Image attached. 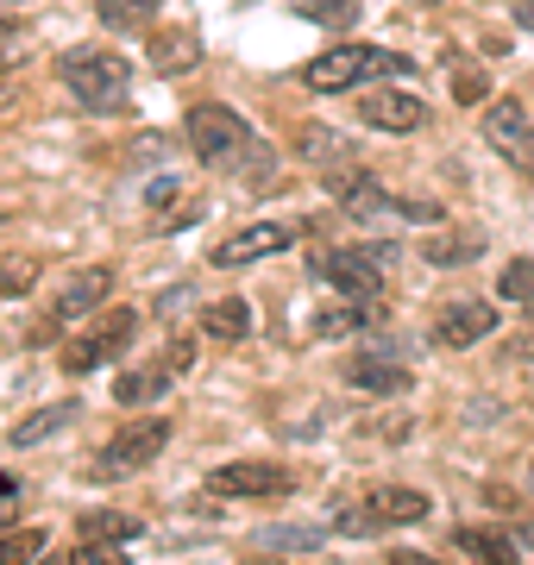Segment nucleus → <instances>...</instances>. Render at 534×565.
Masks as SVG:
<instances>
[{
  "instance_id": "1",
  "label": "nucleus",
  "mask_w": 534,
  "mask_h": 565,
  "mask_svg": "<svg viewBox=\"0 0 534 565\" xmlns=\"http://www.w3.org/2000/svg\"><path fill=\"white\" fill-rule=\"evenodd\" d=\"M57 82L88 107V114H126L132 107V63L102 44H76L57 57Z\"/></svg>"
},
{
  "instance_id": "2",
  "label": "nucleus",
  "mask_w": 534,
  "mask_h": 565,
  "mask_svg": "<svg viewBox=\"0 0 534 565\" xmlns=\"http://www.w3.org/2000/svg\"><path fill=\"white\" fill-rule=\"evenodd\" d=\"M371 76H409V57L377 51V44H333L314 63H302V88L309 95H340V88H359Z\"/></svg>"
},
{
  "instance_id": "3",
  "label": "nucleus",
  "mask_w": 534,
  "mask_h": 565,
  "mask_svg": "<svg viewBox=\"0 0 534 565\" xmlns=\"http://www.w3.org/2000/svg\"><path fill=\"white\" fill-rule=\"evenodd\" d=\"M246 145H252V126L239 120L233 107H221V102L189 107V151L202 163H233Z\"/></svg>"
},
{
  "instance_id": "4",
  "label": "nucleus",
  "mask_w": 534,
  "mask_h": 565,
  "mask_svg": "<svg viewBox=\"0 0 534 565\" xmlns=\"http://www.w3.org/2000/svg\"><path fill=\"white\" fill-rule=\"evenodd\" d=\"M132 327H139V315H132V308H120V315H107L102 327L76 333V340L63 345V371H70V377H83V371H95V364L120 359L126 345H132Z\"/></svg>"
},
{
  "instance_id": "5",
  "label": "nucleus",
  "mask_w": 534,
  "mask_h": 565,
  "mask_svg": "<svg viewBox=\"0 0 534 565\" xmlns=\"http://www.w3.org/2000/svg\"><path fill=\"white\" fill-rule=\"evenodd\" d=\"M207 490H214V497H239V503H252V497H284L289 471L270 465V459H233L207 478Z\"/></svg>"
},
{
  "instance_id": "6",
  "label": "nucleus",
  "mask_w": 534,
  "mask_h": 565,
  "mask_svg": "<svg viewBox=\"0 0 534 565\" xmlns=\"http://www.w3.org/2000/svg\"><path fill=\"white\" fill-rule=\"evenodd\" d=\"M321 277L340 289V302H377L384 296V264L371 258V252H328Z\"/></svg>"
},
{
  "instance_id": "7",
  "label": "nucleus",
  "mask_w": 534,
  "mask_h": 565,
  "mask_svg": "<svg viewBox=\"0 0 534 565\" xmlns=\"http://www.w3.org/2000/svg\"><path fill=\"white\" fill-rule=\"evenodd\" d=\"M164 446H170V422L145 415V422L120 427V434L102 446V471H132V465H151L158 452H164Z\"/></svg>"
},
{
  "instance_id": "8",
  "label": "nucleus",
  "mask_w": 534,
  "mask_h": 565,
  "mask_svg": "<svg viewBox=\"0 0 534 565\" xmlns=\"http://www.w3.org/2000/svg\"><path fill=\"white\" fill-rule=\"evenodd\" d=\"M484 139H491V151H503L515 170H534V126H528V107L522 102H491Z\"/></svg>"
},
{
  "instance_id": "9",
  "label": "nucleus",
  "mask_w": 534,
  "mask_h": 565,
  "mask_svg": "<svg viewBox=\"0 0 534 565\" xmlns=\"http://www.w3.org/2000/svg\"><path fill=\"white\" fill-rule=\"evenodd\" d=\"M289 245H296V233H289V226L258 221V226H239L233 239H221V245H214V264H221V270H239V264L277 258V252H289Z\"/></svg>"
},
{
  "instance_id": "10",
  "label": "nucleus",
  "mask_w": 534,
  "mask_h": 565,
  "mask_svg": "<svg viewBox=\"0 0 534 565\" xmlns=\"http://www.w3.org/2000/svg\"><path fill=\"white\" fill-rule=\"evenodd\" d=\"M359 120L371 132H421L428 126V107L415 102V95H403V88H377V95L359 102Z\"/></svg>"
},
{
  "instance_id": "11",
  "label": "nucleus",
  "mask_w": 534,
  "mask_h": 565,
  "mask_svg": "<svg viewBox=\"0 0 534 565\" xmlns=\"http://www.w3.org/2000/svg\"><path fill=\"white\" fill-rule=\"evenodd\" d=\"M484 333H496L491 302H452V308H440V321H434V340L447 345V352H466V345H478Z\"/></svg>"
},
{
  "instance_id": "12",
  "label": "nucleus",
  "mask_w": 534,
  "mask_h": 565,
  "mask_svg": "<svg viewBox=\"0 0 534 565\" xmlns=\"http://www.w3.org/2000/svg\"><path fill=\"white\" fill-rule=\"evenodd\" d=\"M107 289H114V270H107V264H88V270H76L70 282H57L51 315H57V321H83L88 308L107 302Z\"/></svg>"
},
{
  "instance_id": "13",
  "label": "nucleus",
  "mask_w": 534,
  "mask_h": 565,
  "mask_svg": "<svg viewBox=\"0 0 534 565\" xmlns=\"http://www.w3.org/2000/svg\"><path fill=\"white\" fill-rule=\"evenodd\" d=\"M145 57H151L158 76H189V70L202 63V39H195L189 25H158L151 44H145Z\"/></svg>"
},
{
  "instance_id": "14",
  "label": "nucleus",
  "mask_w": 534,
  "mask_h": 565,
  "mask_svg": "<svg viewBox=\"0 0 534 565\" xmlns=\"http://www.w3.org/2000/svg\"><path fill=\"white\" fill-rule=\"evenodd\" d=\"M346 384L365 390V396H403L409 390V371L391 359H377V352H359V359L346 364Z\"/></svg>"
},
{
  "instance_id": "15",
  "label": "nucleus",
  "mask_w": 534,
  "mask_h": 565,
  "mask_svg": "<svg viewBox=\"0 0 534 565\" xmlns=\"http://www.w3.org/2000/svg\"><path fill=\"white\" fill-rule=\"evenodd\" d=\"M164 390H170L164 364H139V371H126L120 384H114V403H120V408H145V403H158Z\"/></svg>"
},
{
  "instance_id": "16",
  "label": "nucleus",
  "mask_w": 534,
  "mask_h": 565,
  "mask_svg": "<svg viewBox=\"0 0 534 565\" xmlns=\"http://www.w3.org/2000/svg\"><path fill=\"white\" fill-rule=\"evenodd\" d=\"M202 333H214V340H246V333H252V308L239 302V296L207 302L202 308Z\"/></svg>"
},
{
  "instance_id": "17",
  "label": "nucleus",
  "mask_w": 534,
  "mask_h": 565,
  "mask_svg": "<svg viewBox=\"0 0 534 565\" xmlns=\"http://www.w3.org/2000/svg\"><path fill=\"white\" fill-rule=\"evenodd\" d=\"M76 415H83L76 403H51V408H39V415H25V422L13 427V446H39V440H51L57 427H76Z\"/></svg>"
},
{
  "instance_id": "18",
  "label": "nucleus",
  "mask_w": 534,
  "mask_h": 565,
  "mask_svg": "<svg viewBox=\"0 0 534 565\" xmlns=\"http://www.w3.org/2000/svg\"><path fill=\"white\" fill-rule=\"evenodd\" d=\"M452 541L466 546L478 565H515V541L510 534H496V527H459Z\"/></svg>"
},
{
  "instance_id": "19",
  "label": "nucleus",
  "mask_w": 534,
  "mask_h": 565,
  "mask_svg": "<svg viewBox=\"0 0 534 565\" xmlns=\"http://www.w3.org/2000/svg\"><path fill=\"white\" fill-rule=\"evenodd\" d=\"M484 252V233H428L421 239V258L428 264H472Z\"/></svg>"
},
{
  "instance_id": "20",
  "label": "nucleus",
  "mask_w": 534,
  "mask_h": 565,
  "mask_svg": "<svg viewBox=\"0 0 534 565\" xmlns=\"http://www.w3.org/2000/svg\"><path fill=\"white\" fill-rule=\"evenodd\" d=\"M371 515L377 522H421L428 515V497L421 490H371Z\"/></svg>"
},
{
  "instance_id": "21",
  "label": "nucleus",
  "mask_w": 534,
  "mask_h": 565,
  "mask_svg": "<svg viewBox=\"0 0 534 565\" xmlns=\"http://www.w3.org/2000/svg\"><path fill=\"white\" fill-rule=\"evenodd\" d=\"M296 151L302 158H314V163H340V158H352V145L333 132V126H296Z\"/></svg>"
},
{
  "instance_id": "22",
  "label": "nucleus",
  "mask_w": 534,
  "mask_h": 565,
  "mask_svg": "<svg viewBox=\"0 0 534 565\" xmlns=\"http://www.w3.org/2000/svg\"><path fill=\"white\" fill-rule=\"evenodd\" d=\"M32 282H39V258L32 252H0V296L7 302L32 296Z\"/></svg>"
},
{
  "instance_id": "23",
  "label": "nucleus",
  "mask_w": 534,
  "mask_h": 565,
  "mask_svg": "<svg viewBox=\"0 0 534 565\" xmlns=\"http://www.w3.org/2000/svg\"><path fill=\"white\" fill-rule=\"evenodd\" d=\"M132 534H139V522H132V515H126V509H88L83 515V541H132Z\"/></svg>"
},
{
  "instance_id": "24",
  "label": "nucleus",
  "mask_w": 534,
  "mask_h": 565,
  "mask_svg": "<svg viewBox=\"0 0 534 565\" xmlns=\"http://www.w3.org/2000/svg\"><path fill=\"white\" fill-rule=\"evenodd\" d=\"M32 559H44V534L39 527H13L0 541V565H32Z\"/></svg>"
},
{
  "instance_id": "25",
  "label": "nucleus",
  "mask_w": 534,
  "mask_h": 565,
  "mask_svg": "<svg viewBox=\"0 0 534 565\" xmlns=\"http://www.w3.org/2000/svg\"><path fill=\"white\" fill-rule=\"evenodd\" d=\"M296 13H302V20H321V25H333V32H340V25L359 20V0H296Z\"/></svg>"
},
{
  "instance_id": "26",
  "label": "nucleus",
  "mask_w": 534,
  "mask_h": 565,
  "mask_svg": "<svg viewBox=\"0 0 534 565\" xmlns=\"http://www.w3.org/2000/svg\"><path fill=\"white\" fill-rule=\"evenodd\" d=\"M359 321H371V302H365V308H359V302H340V308H321V315H314V333L340 340V333H352Z\"/></svg>"
},
{
  "instance_id": "27",
  "label": "nucleus",
  "mask_w": 534,
  "mask_h": 565,
  "mask_svg": "<svg viewBox=\"0 0 534 565\" xmlns=\"http://www.w3.org/2000/svg\"><path fill=\"white\" fill-rule=\"evenodd\" d=\"M496 296L503 302H534V258H515L503 270V282H496Z\"/></svg>"
},
{
  "instance_id": "28",
  "label": "nucleus",
  "mask_w": 534,
  "mask_h": 565,
  "mask_svg": "<svg viewBox=\"0 0 534 565\" xmlns=\"http://www.w3.org/2000/svg\"><path fill=\"white\" fill-rule=\"evenodd\" d=\"M145 13H158V0H102V25H114V32L139 25Z\"/></svg>"
},
{
  "instance_id": "29",
  "label": "nucleus",
  "mask_w": 534,
  "mask_h": 565,
  "mask_svg": "<svg viewBox=\"0 0 534 565\" xmlns=\"http://www.w3.org/2000/svg\"><path fill=\"white\" fill-rule=\"evenodd\" d=\"M258 541H265V546H289V553H314L321 534H314V527H265Z\"/></svg>"
},
{
  "instance_id": "30",
  "label": "nucleus",
  "mask_w": 534,
  "mask_h": 565,
  "mask_svg": "<svg viewBox=\"0 0 534 565\" xmlns=\"http://www.w3.org/2000/svg\"><path fill=\"white\" fill-rule=\"evenodd\" d=\"M70 565H126V546L120 541H83L70 553Z\"/></svg>"
},
{
  "instance_id": "31",
  "label": "nucleus",
  "mask_w": 534,
  "mask_h": 565,
  "mask_svg": "<svg viewBox=\"0 0 534 565\" xmlns=\"http://www.w3.org/2000/svg\"><path fill=\"white\" fill-rule=\"evenodd\" d=\"M189 364H195V340H189V333H177V340L164 345V371L177 377V371H189Z\"/></svg>"
},
{
  "instance_id": "32",
  "label": "nucleus",
  "mask_w": 534,
  "mask_h": 565,
  "mask_svg": "<svg viewBox=\"0 0 534 565\" xmlns=\"http://www.w3.org/2000/svg\"><path fill=\"white\" fill-rule=\"evenodd\" d=\"M452 95H459V102H484V76H478V70H466V76L452 82Z\"/></svg>"
},
{
  "instance_id": "33",
  "label": "nucleus",
  "mask_w": 534,
  "mask_h": 565,
  "mask_svg": "<svg viewBox=\"0 0 534 565\" xmlns=\"http://www.w3.org/2000/svg\"><path fill=\"white\" fill-rule=\"evenodd\" d=\"M13 497H20V478H7V471H0V522H7V509H13Z\"/></svg>"
},
{
  "instance_id": "34",
  "label": "nucleus",
  "mask_w": 534,
  "mask_h": 565,
  "mask_svg": "<svg viewBox=\"0 0 534 565\" xmlns=\"http://www.w3.org/2000/svg\"><path fill=\"white\" fill-rule=\"evenodd\" d=\"M391 565H440V559H428V553H409V546H396Z\"/></svg>"
},
{
  "instance_id": "35",
  "label": "nucleus",
  "mask_w": 534,
  "mask_h": 565,
  "mask_svg": "<svg viewBox=\"0 0 534 565\" xmlns=\"http://www.w3.org/2000/svg\"><path fill=\"white\" fill-rule=\"evenodd\" d=\"M515 20H522V25H534V0H522V7H515Z\"/></svg>"
},
{
  "instance_id": "36",
  "label": "nucleus",
  "mask_w": 534,
  "mask_h": 565,
  "mask_svg": "<svg viewBox=\"0 0 534 565\" xmlns=\"http://www.w3.org/2000/svg\"><path fill=\"white\" fill-rule=\"evenodd\" d=\"M39 565H63V559H39Z\"/></svg>"
},
{
  "instance_id": "37",
  "label": "nucleus",
  "mask_w": 534,
  "mask_h": 565,
  "mask_svg": "<svg viewBox=\"0 0 534 565\" xmlns=\"http://www.w3.org/2000/svg\"><path fill=\"white\" fill-rule=\"evenodd\" d=\"M528 321H534V302H528Z\"/></svg>"
},
{
  "instance_id": "38",
  "label": "nucleus",
  "mask_w": 534,
  "mask_h": 565,
  "mask_svg": "<svg viewBox=\"0 0 534 565\" xmlns=\"http://www.w3.org/2000/svg\"><path fill=\"white\" fill-rule=\"evenodd\" d=\"M13 7H25V0H13Z\"/></svg>"
}]
</instances>
